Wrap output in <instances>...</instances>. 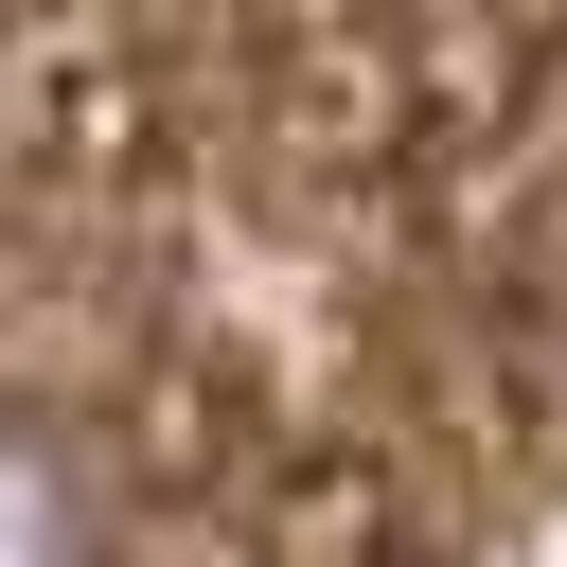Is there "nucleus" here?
<instances>
[{
    "mask_svg": "<svg viewBox=\"0 0 567 567\" xmlns=\"http://www.w3.org/2000/svg\"><path fill=\"white\" fill-rule=\"evenodd\" d=\"M0 567H124L106 443L71 408H18V390H0Z\"/></svg>",
    "mask_w": 567,
    "mask_h": 567,
    "instance_id": "1",
    "label": "nucleus"
}]
</instances>
